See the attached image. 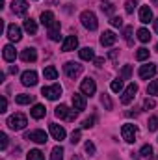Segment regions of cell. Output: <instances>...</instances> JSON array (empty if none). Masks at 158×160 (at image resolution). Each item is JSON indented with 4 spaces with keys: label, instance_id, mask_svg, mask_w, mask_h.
Returning a JSON list of instances; mask_svg holds the SVG:
<instances>
[{
    "label": "cell",
    "instance_id": "obj_9",
    "mask_svg": "<svg viewBox=\"0 0 158 160\" xmlns=\"http://www.w3.org/2000/svg\"><path fill=\"white\" fill-rule=\"evenodd\" d=\"M26 140H30V142H36V143H47V140H48V136H47V132L45 130H30L28 134H26Z\"/></svg>",
    "mask_w": 158,
    "mask_h": 160
},
{
    "label": "cell",
    "instance_id": "obj_28",
    "mask_svg": "<svg viewBox=\"0 0 158 160\" xmlns=\"http://www.w3.org/2000/svg\"><path fill=\"white\" fill-rule=\"evenodd\" d=\"M50 160H63V147L62 145H56L50 153Z\"/></svg>",
    "mask_w": 158,
    "mask_h": 160
},
{
    "label": "cell",
    "instance_id": "obj_53",
    "mask_svg": "<svg viewBox=\"0 0 158 160\" xmlns=\"http://www.w3.org/2000/svg\"><path fill=\"white\" fill-rule=\"evenodd\" d=\"M153 2H155V4H156V6H158V0H153Z\"/></svg>",
    "mask_w": 158,
    "mask_h": 160
},
{
    "label": "cell",
    "instance_id": "obj_37",
    "mask_svg": "<svg viewBox=\"0 0 158 160\" xmlns=\"http://www.w3.org/2000/svg\"><path fill=\"white\" fill-rule=\"evenodd\" d=\"M130 75H132V67H130V65H125V67L121 69V77H119V78L121 80H128L130 78Z\"/></svg>",
    "mask_w": 158,
    "mask_h": 160
},
{
    "label": "cell",
    "instance_id": "obj_34",
    "mask_svg": "<svg viewBox=\"0 0 158 160\" xmlns=\"http://www.w3.org/2000/svg\"><path fill=\"white\" fill-rule=\"evenodd\" d=\"M153 155V147L149 145V143H145L141 149H140V157H143V158H149Z\"/></svg>",
    "mask_w": 158,
    "mask_h": 160
},
{
    "label": "cell",
    "instance_id": "obj_23",
    "mask_svg": "<svg viewBox=\"0 0 158 160\" xmlns=\"http://www.w3.org/2000/svg\"><path fill=\"white\" fill-rule=\"evenodd\" d=\"M30 114H32V118H34V119H41V118H45L47 110H45V106H43V104H34V108L30 110Z\"/></svg>",
    "mask_w": 158,
    "mask_h": 160
},
{
    "label": "cell",
    "instance_id": "obj_19",
    "mask_svg": "<svg viewBox=\"0 0 158 160\" xmlns=\"http://www.w3.org/2000/svg\"><path fill=\"white\" fill-rule=\"evenodd\" d=\"M140 21H141L143 24H147V22L153 21V11H151L149 6H141V8H140Z\"/></svg>",
    "mask_w": 158,
    "mask_h": 160
},
{
    "label": "cell",
    "instance_id": "obj_14",
    "mask_svg": "<svg viewBox=\"0 0 158 160\" xmlns=\"http://www.w3.org/2000/svg\"><path fill=\"white\" fill-rule=\"evenodd\" d=\"M50 134H52L54 140L62 142V140L65 138V128H63L62 125H58V123H50Z\"/></svg>",
    "mask_w": 158,
    "mask_h": 160
},
{
    "label": "cell",
    "instance_id": "obj_12",
    "mask_svg": "<svg viewBox=\"0 0 158 160\" xmlns=\"http://www.w3.org/2000/svg\"><path fill=\"white\" fill-rule=\"evenodd\" d=\"M21 82H22V86H36L37 84V73L36 71H24L22 75H21Z\"/></svg>",
    "mask_w": 158,
    "mask_h": 160
},
{
    "label": "cell",
    "instance_id": "obj_4",
    "mask_svg": "<svg viewBox=\"0 0 158 160\" xmlns=\"http://www.w3.org/2000/svg\"><path fill=\"white\" fill-rule=\"evenodd\" d=\"M121 136H123V140H125V142L134 143V142H136V136H138V127H136V125H132V123L123 125V128H121Z\"/></svg>",
    "mask_w": 158,
    "mask_h": 160
},
{
    "label": "cell",
    "instance_id": "obj_30",
    "mask_svg": "<svg viewBox=\"0 0 158 160\" xmlns=\"http://www.w3.org/2000/svg\"><path fill=\"white\" fill-rule=\"evenodd\" d=\"M138 39L141 41V43H147V41L151 39L149 30H147V28H140V30H138Z\"/></svg>",
    "mask_w": 158,
    "mask_h": 160
},
{
    "label": "cell",
    "instance_id": "obj_10",
    "mask_svg": "<svg viewBox=\"0 0 158 160\" xmlns=\"http://www.w3.org/2000/svg\"><path fill=\"white\" fill-rule=\"evenodd\" d=\"M11 9H13V13H15L17 17H24L26 11H28V2H26V0H13Z\"/></svg>",
    "mask_w": 158,
    "mask_h": 160
},
{
    "label": "cell",
    "instance_id": "obj_48",
    "mask_svg": "<svg viewBox=\"0 0 158 160\" xmlns=\"http://www.w3.org/2000/svg\"><path fill=\"white\" fill-rule=\"evenodd\" d=\"M93 63H95L97 67H102V63H104V58H95V60H93Z\"/></svg>",
    "mask_w": 158,
    "mask_h": 160
},
{
    "label": "cell",
    "instance_id": "obj_45",
    "mask_svg": "<svg viewBox=\"0 0 158 160\" xmlns=\"http://www.w3.org/2000/svg\"><path fill=\"white\" fill-rule=\"evenodd\" d=\"M86 153H87V155H95V145H93L91 142L86 143Z\"/></svg>",
    "mask_w": 158,
    "mask_h": 160
},
{
    "label": "cell",
    "instance_id": "obj_40",
    "mask_svg": "<svg viewBox=\"0 0 158 160\" xmlns=\"http://www.w3.org/2000/svg\"><path fill=\"white\" fill-rule=\"evenodd\" d=\"M147 128H149V130H158V116H153V118L149 119Z\"/></svg>",
    "mask_w": 158,
    "mask_h": 160
},
{
    "label": "cell",
    "instance_id": "obj_50",
    "mask_svg": "<svg viewBox=\"0 0 158 160\" xmlns=\"http://www.w3.org/2000/svg\"><path fill=\"white\" fill-rule=\"evenodd\" d=\"M9 73L15 75V73H17V65H11V67H9Z\"/></svg>",
    "mask_w": 158,
    "mask_h": 160
},
{
    "label": "cell",
    "instance_id": "obj_29",
    "mask_svg": "<svg viewBox=\"0 0 158 160\" xmlns=\"http://www.w3.org/2000/svg\"><path fill=\"white\" fill-rule=\"evenodd\" d=\"M132 34H134V28H132V26H125V32H123V36H125L126 45H132V43H134V39H132Z\"/></svg>",
    "mask_w": 158,
    "mask_h": 160
},
{
    "label": "cell",
    "instance_id": "obj_43",
    "mask_svg": "<svg viewBox=\"0 0 158 160\" xmlns=\"http://www.w3.org/2000/svg\"><path fill=\"white\" fill-rule=\"evenodd\" d=\"M6 147H7V136L0 132V149H6Z\"/></svg>",
    "mask_w": 158,
    "mask_h": 160
},
{
    "label": "cell",
    "instance_id": "obj_11",
    "mask_svg": "<svg viewBox=\"0 0 158 160\" xmlns=\"http://www.w3.org/2000/svg\"><path fill=\"white\" fill-rule=\"evenodd\" d=\"M138 75H140V78H143V80L153 78V77L156 75V65H155V63H147V65H141Z\"/></svg>",
    "mask_w": 158,
    "mask_h": 160
},
{
    "label": "cell",
    "instance_id": "obj_36",
    "mask_svg": "<svg viewBox=\"0 0 158 160\" xmlns=\"http://www.w3.org/2000/svg\"><path fill=\"white\" fill-rule=\"evenodd\" d=\"M110 88H112V91H116V93H119V91H123V80H121V78L112 80Z\"/></svg>",
    "mask_w": 158,
    "mask_h": 160
},
{
    "label": "cell",
    "instance_id": "obj_1",
    "mask_svg": "<svg viewBox=\"0 0 158 160\" xmlns=\"http://www.w3.org/2000/svg\"><path fill=\"white\" fill-rule=\"evenodd\" d=\"M26 125H28V119H26L24 114H13V116H9V119H7V127H9L11 130H22Z\"/></svg>",
    "mask_w": 158,
    "mask_h": 160
},
{
    "label": "cell",
    "instance_id": "obj_17",
    "mask_svg": "<svg viewBox=\"0 0 158 160\" xmlns=\"http://www.w3.org/2000/svg\"><path fill=\"white\" fill-rule=\"evenodd\" d=\"M21 60H22V62H36V60H37V50H36L34 47L24 48V50L21 52Z\"/></svg>",
    "mask_w": 158,
    "mask_h": 160
},
{
    "label": "cell",
    "instance_id": "obj_27",
    "mask_svg": "<svg viewBox=\"0 0 158 160\" xmlns=\"http://www.w3.org/2000/svg\"><path fill=\"white\" fill-rule=\"evenodd\" d=\"M15 101H17V104H30V102L34 101V95L21 93V95H17V97H15Z\"/></svg>",
    "mask_w": 158,
    "mask_h": 160
},
{
    "label": "cell",
    "instance_id": "obj_5",
    "mask_svg": "<svg viewBox=\"0 0 158 160\" xmlns=\"http://www.w3.org/2000/svg\"><path fill=\"white\" fill-rule=\"evenodd\" d=\"M41 93H43L48 101H56V99H60V97H62V86H60V84L47 86V88H43V89H41Z\"/></svg>",
    "mask_w": 158,
    "mask_h": 160
},
{
    "label": "cell",
    "instance_id": "obj_42",
    "mask_svg": "<svg viewBox=\"0 0 158 160\" xmlns=\"http://www.w3.org/2000/svg\"><path fill=\"white\" fill-rule=\"evenodd\" d=\"M95 121H97V118H95V116H91V118L84 119V123H82V128H91V127L95 125Z\"/></svg>",
    "mask_w": 158,
    "mask_h": 160
},
{
    "label": "cell",
    "instance_id": "obj_38",
    "mask_svg": "<svg viewBox=\"0 0 158 160\" xmlns=\"http://www.w3.org/2000/svg\"><path fill=\"white\" fill-rule=\"evenodd\" d=\"M101 102H102V106H104L106 110H112V101H110V97H108L106 93L101 95Z\"/></svg>",
    "mask_w": 158,
    "mask_h": 160
},
{
    "label": "cell",
    "instance_id": "obj_51",
    "mask_svg": "<svg viewBox=\"0 0 158 160\" xmlns=\"http://www.w3.org/2000/svg\"><path fill=\"white\" fill-rule=\"evenodd\" d=\"M153 22H155V30H156V34H158V19L156 21H153Z\"/></svg>",
    "mask_w": 158,
    "mask_h": 160
},
{
    "label": "cell",
    "instance_id": "obj_44",
    "mask_svg": "<svg viewBox=\"0 0 158 160\" xmlns=\"http://www.w3.org/2000/svg\"><path fill=\"white\" fill-rule=\"evenodd\" d=\"M110 22H112V26H123V19L121 17H112Z\"/></svg>",
    "mask_w": 158,
    "mask_h": 160
},
{
    "label": "cell",
    "instance_id": "obj_3",
    "mask_svg": "<svg viewBox=\"0 0 158 160\" xmlns=\"http://www.w3.org/2000/svg\"><path fill=\"white\" fill-rule=\"evenodd\" d=\"M80 21H82L84 28H87V30H91V32L97 30V26H99V22H97V15H95L93 11H82Z\"/></svg>",
    "mask_w": 158,
    "mask_h": 160
},
{
    "label": "cell",
    "instance_id": "obj_18",
    "mask_svg": "<svg viewBox=\"0 0 158 160\" xmlns=\"http://www.w3.org/2000/svg\"><path fill=\"white\" fill-rule=\"evenodd\" d=\"M7 38L11 41H21V38H22V32H21V28L17 26V24H9L7 26Z\"/></svg>",
    "mask_w": 158,
    "mask_h": 160
},
{
    "label": "cell",
    "instance_id": "obj_21",
    "mask_svg": "<svg viewBox=\"0 0 158 160\" xmlns=\"http://www.w3.org/2000/svg\"><path fill=\"white\" fill-rule=\"evenodd\" d=\"M2 56H4L6 62H13V60L17 58V50H15V47H13V45H6L4 50H2Z\"/></svg>",
    "mask_w": 158,
    "mask_h": 160
},
{
    "label": "cell",
    "instance_id": "obj_13",
    "mask_svg": "<svg viewBox=\"0 0 158 160\" xmlns=\"http://www.w3.org/2000/svg\"><path fill=\"white\" fill-rule=\"evenodd\" d=\"M78 47V38L77 36H69V38H65L63 43H62V50L63 52H71V50H75Z\"/></svg>",
    "mask_w": 158,
    "mask_h": 160
},
{
    "label": "cell",
    "instance_id": "obj_55",
    "mask_svg": "<svg viewBox=\"0 0 158 160\" xmlns=\"http://www.w3.org/2000/svg\"><path fill=\"white\" fill-rule=\"evenodd\" d=\"M155 160H158V158H155Z\"/></svg>",
    "mask_w": 158,
    "mask_h": 160
},
{
    "label": "cell",
    "instance_id": "obj_49",
    "mask_svg": "<svg viewBox=\"0 0 158 160\" xmlns=\"http://www.w3.org/2000/svg\"><path fill=\"white\" fill-rule=\"evenodd\" d=\"M110 60H117V50H110Z\"/></svg>",
    "mask_w": 158,
    "mask_h": 160
},
{
    "label": "cell",
    "instance_id": "obj_7",
    "mask_svg": "<svg viewBox=\"0 0 158 160\" xmlns=\"http://www.w3.org/2000/svg\"><path fill=\"white\" fill-rule=\"evenodd\" d=\"M136 93H138V86L132 82V84H128V88L123 91V95H121V102L123 104H130L132 101H134V97H136Z\"/></svg>",
    "mask_w": 158,
    "mask_h": 160
},
{
    "label": "cell",
    "instance_id": "obj_32",
    "mask_svg": "<svg viewBox=\"0 0 158 160\" xmlns=\"http://www.w3.org/2000/svg\"><path fill=\"white\" fill-rule=\"evenodd\" d=\"M147 95H151V97L158 95V80H153V82L147 86Z\"/></svg>",
    "mask_w": 158,
    "mask_h": 160
},
{
    "label": "cell",
    "instance_id": "obj_35",
    "mask_svg": "<svg viewBox=\"0 0 158 160\" xmlns=\"http://www.w3.org/2000/svg\"><path fill=\"white\" fill-rule=\"evenodd\" d=\"M101 8H102V11H104L106 15H112V17H114V4H110L108 0H102V6H101Z\"/></svg>",
    "mask_w": 158,
    "mask_h": 160
},
{
    "label": "cell",
    "instance_id": "obj_8",
    "mask_svg": "<svg viewBox=\"0 0 158 160\" xmlns=\"http://www.w3.org/2000/svg\"><path fill=\"white\" fill-rule=\"evenodd\" d=\"M63 71H65V75H67L69 78H77L80 73H82V65L77 63V62H67V63L63 65Z\"/></svg>",
    "mask_w": 158,
    "mask_h": 160
},
{
    "label": "cell",
    "instance_id": "obj_25",
    "mask_svg": "<svg viewBox=\"0 0 158 160\" xmlns=\"http://www.w3.org/2000/svg\"><path fill=\"white\" fill-rule=\"evenodd\" d=\"M43 77H45V80H56V78H58V71H56V67H52V65L45 67Z\"/></svg>",
    "mask_w": 158,
    "mask_h": 160
},
{
    "label": "cell",
    "instance_id": "obj_54",
    "mask_svg": "<svg viewBox=\"0 0 158 160\" xmlns=\"http://www.w3.org/2000/svg\"><path fill=\"white\" fill-rule=\"evenodd\" d=\"M156 52H158V45H156Z\"/></svg>",
    "mask_w": 158,
    "mask_h": 160
},
{
    "label": "cell",
    "instance_id": "obj_31",
    "mask_svg": "<svg viewBox=\"0 0 158 160\" xmlns=\"http://www.w3.org/2000/svg\"><path fill=\"white\" fill-rule=\"evenodd\" d=\"M45 157H43V153H41L39 149H32L28 155H26V160H43Z\"/></svg>",
    "mask_w": 158,
    "mask_h": 160
},
{
    "label": "cell",
    "instance_id": "obj_16",
    "mask_svg": "<svg viewBox=\"0 0 158 160\" xmlns=\"http://www.w3.org/2000/svg\"><path fill=\"white\" fill-rule=\"evenodd\" d=\"M73 108L77 112L86 110V97H84V93H75L73 95Z\"/></svg>",
    "mask_w": 158,
    "mask_h": 160
},
{
    "label": "cell",
    "instance_id": "obj_24",
    "mask_svg": "<svg viewBox=\"0 0 158 160\" xmlns=\"http://www.w3.org/2000/svg\"><path fill=\"white\" fill-rule=\"evenodd\" d=\"M48 38L52 41H60V22H58V21L48 28Z\"/></svg>",
    "mask_w": 158,
    "mask_h": 160
},
{
    "label": "cell",
    "instance_id": "obj_39",
    "mask_svg": "<svg viewBox=\"0 0 158 160\" xmlns=\"http://www.w3.org/2000/svg\"><path fill=\"white\" fill-rule=\"evenodd\" d=\"M138 4H136V0H126V4H125V11L130 15V13H134V8H136Z\"/></svg>",
    "mask_w": 158,
    "mask_h": 160
},
{
    "label": "cell",
    "instance_id": "obj_22",
    "mask_svg": "<svg viewBox=\"0 0 158 160\" xmlns=\"http://www.w3.org/2000/svg\"><path fill=\"white\" fill-rule=\"evenodd\" d=\"M80 60H84V62H91V60H95V52H93V48H91V47H84V48L80 50Z\"/></svg>",
    "mask_w": 158,
    "mask_h": 160
},
{
    "label": "cell",
    "instance_id": "obj_15",
    "mask_svg": "<svg viewBox=\"0 0 158 160\" xmlns=\"http://www.w3.org/2000/svg\"><path fill=\"white\" fill-rule=\"evenodd\" d=\"M116 41H117V36H116L112 30L102 32V36H101V45H102V47H112Z\"/></svg>",
    "mask_w": 158,
    "mask_h": 160
},
{
    "label": "cell",
    "instance_id": "obj_46",
    "mask_svg": "<svg viewBox=\"0 0 158 160\" xmlns=\"http://www.w3.org/2000/svg\"><path fill=\"white\" fill-rule=\"evenodd\" d=\"M78 142H80V130H75L71 134V143H78Z\"/></svg>",
    "mask_w": 158,
    "mask_h": 160
},
{
    "label": "cell",
    "instance_id": "obj_20",
    "mask_svg": "<svg viewBox=\"0 0 158 160\" xmlns=\"http://www.w3.org/2000/svg\"><path fill=\"white\" fill-rule=\"evenodd\" d=\"M54 22H56V19H54V13H52V11H43V13H41V24H43L45 28H50Z\"/></svg>",
    "mask_w": 158,
    "mask_h": 160
},
{
    "label": "cell",
    "instance_id": "obj_52",
    "mask_svg": "<svg viewBox=\"0 0 158 160\" xmlns=\"http://www.w3.org/2000/svg\"><path fill=\"white\" fill-rule=\"evenodd\" d=\"M73 160H84V158H82L80 155H75V157H73Z\"/></svg>",
    "mask_w": 158,
    "mask_h": 160
},
{
    "label": "cell",
    "instance_id": "obj_33",
    "mask_svg": "<svg viewBox=\"0 0 158 160\" xmlns=\"http://www.w3.org/2000/svg\"><path fill=\"white\" fill-rule=\"evenodd\" d=\"M136 58H138L140 62H143V60H147V58H149V48H145V47H141V48H138V52H136Z\"/></svg>",
    "mask_w": 158,
    "mask_h": 160
},
{
    "label": "cell",
    "instance_id": "obj_47",
    "mask_svg": "<svg viewBox=\"0 0 158 160\" xmlns=\"http://www.w3.org/2000/svg\"><path fill=\"white\" fill-rule=\"evenodd\" d=\"M7 110V101H6V97H2V102H0V112H6Z\"/></svg>",
    "mask_w": 158,
    "mask_h": 160
},
{
    "label": "cell",
    "instance_id": "obj_26",
    "mask_svg": "<svg viewBox=\"0 0 158 160\" xmlns=\"http://www.w3.org/2000/svg\"><path fill=\"white\" fill-rule=\"evenodd\" d=\"M24 30H26L30 36H34V34L37 32V24H36V21H34V19H26V21H24Z\"/></svg>",
    "mask_w": 158,
    "mask_h": 160
},
{
    "label": "cell",
    "instance_id": "obj_2",
    "mask_svg": "<svg viewBox=\"0 0 158 160\" xmlns=\"http://www.w3.org/2000/svg\"><path fill=\"white\" fill-rule=\"evenodd\" d=\"M54 114H56V118H60V119H65V121H75V118L78 116V112L73 108H67L65 104H60V106H56V110H54Z\"/></svg>",
    "mask_w": 158,
    "mask_h": 160
},
{
    "label": "cell",
    "instance_id": "obj_6",
    "mask_svg": "<svg viewBox=\"0 0 158 160\" xmlns=\"http://www.w3.org/2000/svg\"><path fill=\"white\" fill-rule=\"evenodd\" d=\"M95 91H97V84H95V80L93 78H84L82 80V84H80V93H84V95H95Z\"/></svg>",
    "mask_w": 158,
    "mask_h": 160
},
{
    "label": "cell",
    "instance_id": "obj_41",
    "mask_svg": "<svg viewBox=\"0 0 158 160\" xmlns=\"http://www.w3.org/2000/svg\"><path fill=\"white\" fill-rule=\"evenodd\" d=\"M155 106H156V102H155V99H149V97H147V99L143 101V110H153Z\"/></svg>",
    "mask_w": 158,
    "mask_h": 160
}]
</instances>
